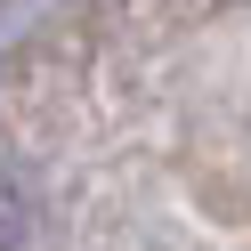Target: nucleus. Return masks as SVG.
I'll use <instances>...</instances> for the list:
<instances>
[{
    "label": "nucleus",
    "mask_w": 251,
    "mask_h": 251,
    "mask_svg": "<svg viewBox=\"0 0 251 251\" xmlns=\"http://www.w3.org/2000/svg\"><path fill=\"white\" fill-rule=\"evenodd\" d=\"M25 219H33V202H25V178H17L8 162H0V251H8V243L25 235Z\"/></svg>",
    "instance_id": "1"
}]
</instances>
